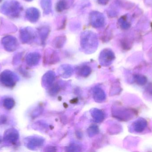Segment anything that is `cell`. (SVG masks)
I'll use <instances>...</instances> for the list:
<instances>
[{
  "label": "cell",
  "instance_id": "obj_2",
  "mask_svg": "<svg viewBox=\"0 0 152 152\" xmlns=\"http://www.w3.org/2000/svg\"><path fill=\"white\" fill-rule=\"evenodd\" d=\"M1 81L6 86L12 87L16 83V77L13 73L9 70L4 71L1 75Z\"/></svg>",
  "mask_w": 152,
  "mask_h": 152
},
{
  "label": "cell",
  "instance_id": "obj_6",
  "mask_svg": "<svg viewBox=\"0 0 152 152\" xmlns=\"http://www.w3.org/2000/svg\"><path fill=\"white\" fill-rule=\"evenodd\" d=\"M6 120V118L4 116H1L0 117V125L3 124V123H5Z\"/></svg>",
  "mask_w": 152,
  "mask_h": 152
},
{
  "label": "cell",
  "instance_id": "obj_5",
  "mask_svg": "<svg viewBox=\"0 0 152 152\" xmlns=\"http://www.w3.org/2000/svg\"><path fill=\"white\" fill-rule=\"evenodd\" d=\"M4 106L8 109H12L14 105V101L11 98H7L6 100H4Z\"/></svg>",
  "mask_w": 152,
  "mask_h": 152
},
{
  "label": "cell",
  "instance_id": "obj_1",
  "mask_svg": "<svg viewBox=\"0 0 152 152\" xmlns=\"http://www.w3.org/2000/svg\"><path fill=\"white\" fill-rule=\"evenodd\" d=\"M20 8L19 3L17 1H8L3 4L1 10L4 14L16 17L19 14Z\"/></svg>",
  "mask_w": 152,
  "mask_h": 152
},
{
  "label": "cell",
  "instance_id": "obj_4",
  "mask_svg": "<svg viewBox=\"0 0 152 152\" xmlns=\"http://www.w3.org/2000/svg\"><path fill=\"white\" fill-rule=\"evenodd\" d=\"M4 140L10 143H14L18 139V134L17 130L13 129H10L6 130V134H4Z\"/></svg>",
  "mask_w": 152,
  "mask_h": 152
},
{
  "label": "cell",
  "instance_id": "obj_7",
  "mask_svg": "<svg viewBox=\"0 0 152 152\" xmlns=\"http://www.w3.org/2000/svg\"><path fill=\"white\" fill-rule=\"evenodd\" d=\"M27 1H30V0H26Z\"/></svg>",
  "mask_w": 152,
  "mask_h": 152
},
{
  "label": "cell",
  "instance_id": "obj_3",
  "mask_svg": "<svg viewBox=\"0 0 152 152\" xmlns=\"http://www.w3.org/2000/svg\"><path fill=\"white\" fill-rule=\"evenodd\" d=\"M2 43L4 48L9 51H15L18 47V41L13 37L10 36L5 37L2 38Z\"/></svg>",
  "mask_w": 152,
  "mask_h": 152
}]
</instances>
